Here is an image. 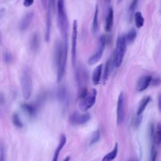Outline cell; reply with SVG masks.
Here are the masks:
<instances>
[{"label": "cell", "mask_w": 161, "mask_h": 161, "mask_svg": "<svg viewBox=\"0 0 161 161\" xmlns=\"http://www.w3.org/2000/svg\"><path fill=\"white\" fill-rule=\"evenodd\" d=\"M21 108L30 117H34L36 115L37 108L35 105L24 103L21 104Z\"/></svg>", "instance_id": "16"}, {"label": "cell", "mask_w": 161, "mask_h": 161, "mask_svg": "<svg viewBox=\"0 0 161 161\" xmlns=\"http://www.w3.org/2000/svg\"><path fill=\"white\" fill-rule=\"evenodd\" d=\"M21 86L24 98L28 99L32 94L33 81L30 71L27 67L25 68L21 73Z\"/></svg>", "instance_id": "4"}, {"label": "cell", "mask_w": 161, "mask_h": 161, "mask_svg": "<svg viewBox=\"0 0 161 161\" xmlns=\"http://www.w3.org/2000/svg\"><path fill=\"white\" fill-rule=\"evenodd\" d=\"M34 16V13L33 12H30L27 13L25 16L22 18V19L20 21L19 23V29L21 31L26 30L30 25L32 19Z\"/></svg>", "instance_id": "14"}, {"label": "cell", "mask_w": 161, "mask_h": 161, "mask_svg": "<svg viewBox=\"0 0 161 161\" xmlns=\"http://www.w3.org/2000/svg\"><path fill=\"white\" fill-rule=\"evenodd\" d=\"M57 9L58 17V25L60 31L64 39V43L68 44V29L69 22L67 16L64 0H57Z\"/></svg>", "instance_id": "2"}, {"label": "cell", "mask_w": 161, "mask_h": 161, "mask_svg": "<svg viewBox=\"0 0 161 161\" xmlns=\"http://www.w3.org/2000/svg\"><path fill=\"white\" fill-rule=\"evenodd\" d=\"M69 160H70V157H67L65 158L64 161H69Z\"/></svg>", "instance_id": "40"}, {"label": "cell", "mask_w": 161, "mask_h": 161, "mask_svg": "<svg viewBox=\"0 0 161 161\" xmlns=\"http://www.w3.org/2000/svg\"><path fill=\"white\" fill-rule=\"evenodd\" d=\"M97 91L95 89H92L91 91H88L87 94L81 99L79 103V107L81 111L86 112L92 107L94 104L96 99Z\"/></svg>", "instance_id": "5"}, {"label": "cell", "mask_w": 161, "mask_h": 161, "mask_svg": "<svg viewBox=\"0 0 161 161\" xmlns=\"http://www.w3.org/2000/svg\"><path fill=\"white\" fill-rule=\"evenodd\" d=\"M75 78L78 84L80 86L79 88L86 87L83 85V83H84L85 81L87 79V74L83 68L80 67L77 69L75 73Z\"/></svg>", "instance_id": "13"}, {"label": "cell", "mask_w": 161, "mask_h": 161, "mask_svg": "<svg viewBox=\"0 0 161 161\" xmlns=\"http://www.w3.org/2000/svg\"><path fill=\"white\" fill-rule=\"evenodd\" d=\"M133 161H138V160H133Z\"/></svg>", "instance_id": "42"}, {"label": "cell", "mask_w": 161, "mask_h": 161, "mask_svg": "<svg viewBox=\"0 0 161 161\" xmlns=\"http://www.w3.org/2000/svg\"><path fill=\"white\" fill-rule=\"evenodd\" d=\"M40 47V36L37 32L33 33L30 39V48L31 51L36 52Z\"/></svg>", "instance_id": "17"}, {"label": "cell", "mask_w": 161, "mask_h": 161, "mask_svg": "<svg viewBox=\"0 0 161 161\" xmlns=\"http://www.w3.org/2000/svg\"><path fill=\"white\" fill-rule=\"evenodd\" d=\"M48 3H50L52 9H54L55 7V0H48Z\"/></svg>", "instance_id": "37"}, {"label": "cell", "mask_w": 161, "mask_h": 161, "mask_svg": "<svg viewBox=\"0 0 161 161\" xmlns=\"http://www.w3.org/2000/svg\"><path fill=\"white\" fill-rule=\"evenodd\" d=\"M160 82V78L159 77H155L154 79H152V80H151V84H153V85H158Z\"/></svg>", "instance_id": "36"}, {"label": "cell", "mask_w": 161, "mask_h": 161, "mask_svg": "<svg viewBox=\"0 0 161 161\" xmlns=\"http://www.w3.org/2000/svg\"><path fill=\"white\" fill-rule=\"evenodd\" d=\"M41 2H42V6H43V8L44 9L47 8L48 0H41Z\"/></svg>", "instance_id": "38"}, {"label": "cell", "mask_w": 161, "mask_h": 161, "mask_svg": "<svg viewBox=\"0 0 161 161\" xmlns=\"http://www.w3.org/2000/svg\"><path fill=\"white\" fill-rule=\"evenodd\" d=\"M103 69V65L100 64L97 65L94 70L92 75V81L94 85H97L99 83L101 80V75Z\"/></svg>", "instance_id": "19"}, {"label": "cell", "mask_w": 161, "mask_h": 161, "mask_svg": "<svg viewBox=\"0 0 161 161\" xmlns=\"http://www.w3.org/2000/svg\"><path fill=\"white\" fill-rule=\"evenodd\" d=\"M150 101H151V97L150 96H146L142 99V100L140 101L139 104L137 112H136V115H141L143 113L147 106L150 102Z\"/></svg>", "instance_id": "23"}, {"label": "cell", "mask_w": 161, "mask_h": 161, "mask_svg": "<svg viewBox=\"0 0 161 161\" xmlns=\"http://www.w3.org/2000/svg\"><path fill=\"white\" fill-rule=\"evenodd\" d=\"M77 35H78V23L76 19H74L72 23V63L74 67L76 65V57H77Z\"/></svg>", "instance_id": "7"}, {"label": "cell", "mask_w": 161, "mask_h": 161, "mask_svg": "<svg viewBox=\"0 0 161 161\" xmlns=\"http://www.w3.org/2000/svg\"><path fill=\"white\" fill-rule=\"evenodd\" d=\"M100 138H101V133L99 130H97L92 133V135L91 137L89 144L91 145H92L96 143L100 140Z\"/></svg>", "instance_id": "29"}, {"label": "cell", "mask_w": 161, "mask_h": 161, "mask_svg": "<svg viewBox=\"0 0 161 161\" xmlns=\"http://www.w3.org/2000/svg\"><path fill=\"white\" fill-rule=\"evenodd\" d=\"M3 59H4V61L6 64H11L13 62V55L11 53H9L8 52H6L3 55Z\"/></svg>", "instance_id": "31"}, {"label": "cell", "mask_w": 161, "mask_h": 161, "mask_svg": "<svg viewBox=\"0 0 161 161\" xmlns=\"http://www.w3.org/2000/svg\"><path fill=\"white\" fill-rule=\"evenodd\" d=\"M118 151V145L117 143H115L114 147L113 149L109 152L108 153H107L106 155L104 156V157L102 158L101 161H113L117 156Z\"/></svg>", "instance_id": "22"}, {"label": "cell", "mask_w": 161, "mask_h": 161, "mask_svg": "<svg viewBox=\"0 0 161 161\" xmlns=\"http://www.w3.org/2000/svg\"><path fill=\"white\" fill-rule=\"evenodd\" d=\"M67 142V138H66V136L64 134L61 135L60 137V140H59V142L58 143L57 147L56 148L53 155V158H52V161H58V156H59V153L60 152V151L62 150V148L65 146V143Z\"/></svg>", "instance_id": "15"}, {"label": "cell", "mask_w": 161, "mask_h": 161, "mask_svg": "<svg viewBox=\"0 0 161 161\" xmlns=\"http://www.w3.org/2000/svg\"><path fill=\"white\" fill-rule=\"evenodd\" d=\"M152 77L150 75H143L140 77L137 82L136 90L138 92H142L147 89L148 87L151 84Z\"/></svg>", "instance_id": "12"}, {"label": "cell", "mask_w": 161, "mask_h": 161, "mask_svg": "<svg viewBox=\"0 0 161 161\" xmlns=\"http://www.w3.org/2000/svg\"><path fill=\"white\" fill-rule=\"evenodd\" d=\"M135 26L137 28H142L144 25V18L140 11H136L133 14Z\"/></svg>", "instance_id": "24"}, {"label": "cell", "mask_w": 161, "mask_h": 161, "mask_svg": "<svg viewBox=\"0 0 161 161\" xmlns=\"http://www.w3.org/2000/svg\"><path fill=\"white\" fill-rule=\"evenodd\" d=\"M142 114L141 115H136V116L134 118L133 125V126L135 128H137L140 126V125L142 122Z\"/></svg>", "instance_id": "32"}, {"label": "cell", "mask_w": 161, "mask_h": 161, "mask_svg": "<svg viewBox=\"0 0 161 161\" xmlns=\"http://www.w3.org/2000/svg\"><path fill=\"white\" fill-rule=\"evenodd\" d=\"M47 16H46V29L45 33V39L47 42H48L50 38V30H51V25H52V18H51V12L52 8L49 3L47 2Z\"/></svg>", "instance_id": "10"}, {"label": "cell", "mask_w": 161, "mask_h": 161, "mask_svg": "<svg viewBox=\"0 0 161 161\" xmlns=\"http://www.w3.org/2000/svg\"><path fill=\"white\" fill-rule=\"evenodd\" d=\"M126 43L125 35H119L118 37L116 48L113 55V63L116 68L119 67L123 61L126 50Z\"/></svg>", "instance_id": "3"}, {"label": "cell", "mask_w": 161, "mask_h": 161, "mask_svg": "<svg viewBox=\"0 0 161 161\" xmlns=\"http://www.w3.org/2000/svg\"><path fill=\"white\" fill-rule=\"evenodd\" d=\"M34 3V0H23V5L26 7L31 6Z\"/></svg>", "instance_id": "35"}, {"label": "cell", "mask_w": 161, "mask_h": 161, "mask_svg": "<svg viewBox=\"0 0 161 161\" xmlns=\"http://www.w3.org/2000/svg\"><path fill=\"white\" fill-rule=\"evenodd\" d=\"M113 64V56H112L109 58V59L107 60V62H106V64H105L104 70V74H103V82H106L109 77Z\"/></svg>", "instance_id": "20"}, {"label": "cell", "mask_w": 161, "mask_h": 161, "mask_svg": "<svg viewBox=\"0 0 161 161\" xmlns=\"http://www.w3.org/2000/svg\"><path fill=\"white\" fill-rule=\"evenodd\" d=\"M160 125L158 123L156 128H154L153 135L152 138V143H153L156 145H158L160 143L161 141V130H160Z\"/></svg>", "instance_id": "21"}, {"label": "cell", "mask_w": 161, "mask_h": 161, "mask_svg": "<svg viewBox=\"0 0 161 161\" xmlns=\"http://www.w3.org/2000/svg\"><path fill=\"white\" fill-rule=\"evenodd\" d=\"M105 1H108V0H105Z\"/></svg>", "instance_id": "43"}, {"label": "cell", "mask_w": 161, "mask_h": 161, "mask_svg": "<svg viewBox=\"0 0 161 161\" xmlns=\"http://www.w3.org/2000/svg\"><path fill=\"white\" fill-rule=\"evenodd\" d=\"M57 96L58 101L62 105L66 107L69 103V94L65 86H62L58 88L57 92Z\"/></svg>", "instance_id": "11"}, {"label": "cell", "mask_w": 161, "mask_h": 161, "mask_svg": "<svg viewBox=\"0 0 161 161\" xmlns=\"http://www.w3.org/2000/svg\"><path fill=\"white\" fill-rule=\"evenodd\" d=\"M91 119V116L89 113H79L78 112L74 113L70 118V121L72 125H80L86 123Z\"/></svg>", "instance_id": "9"}, {"label": "cell", "mask_w": 161, "mask_h": 161, "mask_svg": "<svg viewBox=\"0 0 161 161\" xmlns=\"http://www.w3.org/2000/svg\"><path fill=\"white\" fill-rule=\"evenodd\" d=\"M12 121L14 125L19 128H21L23 126V124L19 118V115L17 113H14L12 116Z\"/></svg>", "instance_id": "28"}, {"label": "cell", "mask_w": 161, "mask_h": 161, "mask_svg": "<svg viewBox=\"0 0 161 161\" xmlns=\"http://www.w3.org/2000/svg\"><path fill=\"white\" fill-rule=\"evenodd\" d=\"M122 1V0H118V1H119V2H120V1Z\"/></svg>", "instance_id": "41"}, {"label": "cell", "mask_w": 161, "mask_h": 161, "mask_svg": "<svg viewBox=\"0 0 161 161\" xmlns=\"http://www.w3.org/2000/svg\"><path fill=\"white\" fill-rule=\"evenodd\" d=\"M6 152L5 147L4 144H1L0 145V161H5L6 158Z\"/></svg>", "instance_id": "33"}, {"label": "cell", "mask_w": 161, "mask_h": 161, "mask_svg": "<svg viewBox=\"0 0 161 161\" xmlns=\"http://www.w3.org/2000/svg\"><path fill=\"white\" fill-rule=\"evenodd\" d=\"M106 42V38L105 35H101L99 40L98 47L96 52L92 56H91L87 60V63L89 65H94L99 61L104 51Z\"/></svg>", "instance_id": "6"}, {"label": "cell", "mask_w": 161, "mask_h": 161, "mask_svg": "<svg viewBox=\"0 0 161 161\" xmlns=\"http://www.w3.org/2000/svg\"><path fill=\"white\" fill-rule=\"evenodd\" d=\"M68 55V44L57 41L55 45L53 59L57 68V80L60 82L65 74Z\"/></svg>", "instance_id": "1"}, {"label": "cell", "mask_w": 161, "mask_h": 161, "mask_svg": "<svg viewBox=\"0 0 161 161\" xmlns=\"http://www.w3.org/2000/svg\"><path fill=\"white\" fill-rule=\"evenodd\" d=\"M116 116L118 125L121 124L125 116V94L123 92H120L118 98Z\"/></svg>", "instance_id": "8"}, {"label": "cell", "mask_w": 161, "mask_h": 161, "mask_svg": "<svg viewBox=\"0 0 161 161\" xmlns=\"http://www.w3.org/2000/svg\"><path fill=\"white\" fill-rule=\"evenodd\" d=\"M98 13H99V9H98V6L97 5L95 8V11H94L93 20H92V31L94 34H96L97 32L98 28H99Z\"/></svg>", "instance_id": "25"}, {"label": "cell", "mask_w": 161, "mask_h": 161, "mask_svg": "<svg viewBox=\"0 0 161 161\" xmlns=\"http://www.w3.org/2000/svg\"><path fill=\"white\" fill-rule=\"evenodd\" d=\"M157 157V150L156 146L153 143H152L150 147V161H156Z\"/></svg>", "instance_id": "30"}, {"label": "cell", "mask_w": 161, "mask_h": 161, "mask_svg": "<svg viewBox=\"0 0 161 161\" xmlns=\"http://www.w3.org/2000/svg\"><path fill=\"white\" fill-rule=\"evenodd\" d=\"M6 99L4 94L0 93V106H3L5 104Z\"/></svg>", "instance_id": "34"}, {"label": "cell", "mask_w": 161, "mask_h": 161, "mask_svg": "<svg viewBox=\"0 0 161 161\" xmlns=\"http://www.w3.org/2000/svg\"><path fill=\"white\" fill-rule=\"evenodd\" d=\"M158 109H160V95L158 96Z\"/></svg>", "instance_id": "39"}, {"label": "cell", "mask_w": 161, "mask_h": 161, "mask_svg": "<svg viewBox=\"0 0 161 161\" xmlns=\"http://www.w3.org/2000/svg\"><path fill=\"white\" fill-rule=\"evenodd\" d=\"M114 22V11L113 8L109 9L106 18V25L105 30L106 31H109L111 30Z\"/></svg>", "instance_id": "18"}, {"label": "cell", "mask_w": 161, "mask_h": 161, "mask_svg": "<svg viewBox=\"0 0 161 161\" xmlns=\"http://www.w3.org/2000/svg\"><path fill=\"white\" fill-rule=\"evenodd\" d=\"M136 35H137V33L136 30L135 28L130 29L127 33L126 35L125 36L126 43H128V44L133 43L136 37Z\"/></svg>", "instance_id": "26"}, {"label": "cell", "mask_w": 161, "mask_h": 161, "mask_svg": "<svg viewBox=\"0 0 161 161\" xmlns=\"http://www.w3.org/2000/svg\"><path fill=\"white\" fill-rule=\"evenodd\" d=\"M138 0H132L129 8H128V15H129V18L130 20H131L133 18V14L135 13V10L136 8V6L138 4Z\"/></svg>", "instance_id": "27"}]
</instances>
